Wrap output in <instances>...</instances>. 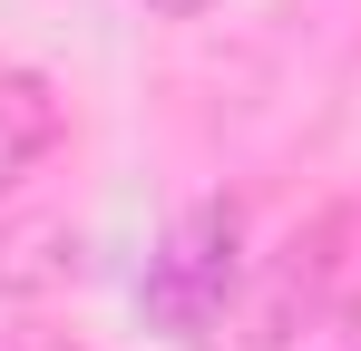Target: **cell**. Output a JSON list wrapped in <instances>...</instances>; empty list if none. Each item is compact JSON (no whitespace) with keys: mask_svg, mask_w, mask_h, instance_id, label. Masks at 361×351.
I'll use <instances>...</instances> for the list:
<instances>
[{"mask_svg":"<svg viewBox=\"0 0 361 351\" xmlns=\"http://www.w3.org/2000/svg\"><path fill=\"white\" fill-rule=\"evenodd\" d=\"M244 225L235 205H195L176 234H166V254L147 264V322L166 332V342H215V322H225V302L244 283Z\"/></svg>","mask_w":361,"mask_h":351,"instance_id":"1","label":"cell"},{"mask_svg":"<svg viewBox=\"0 0 361 351\" xmlns=\"http://www.w3.org/2000/svg\"><path fill=\"white\" fill-rule=\"evenodd\" d=\"M332 244H342V225H312V234L283 244L274 283H264V302H254V342L264 351H283L293 332H322V322H332V264H342Z\"/></svg>","mask_w":361,"mask_h":351,"instance_id":"2","label":"cell"},{"mask_svg":"<svg viewBox=\"0 0 361 351\" xmlns=\"http://www.w3.org/2000/svg\"><path fill=\"white\" fill-rule=\"evenodd\" d=\"M88 273V244L68 215H0V302H39Z\"/></svg>","mask_w":361,"mask_h":351,"instance_id":"3","label":"cell"},{"mask_svg":"<svg viewBox=\"0 0 361 351\" xmlns=\"http://www.w3.org/2000/svg\"><path fill=\"white\" fill-rule=\"evenodd\" d=\"M59 137H68L59 88H49L39 68H0V195H10L20 176L39 166V156H49Z\"/></svg>","mask_w":361,"mask_h":351,"instance_id":"4","label":"cell"},{"mask_svg":"<svg viewBox=\"0 0 361 351\" xmlns=\"http://www.w3.org/2000/svg\"><path fill=\"white\" fill-rule=\"evenodd\" d=\"M322 351H361V292L332 312V322H322Z\"/></svg>","mask_w":361,"mask_h":351,"instance_id":"5","label":"cell"},{"mask_svg":"<svg viewBox=\"0 0 361 351\" xmlns=\"http://www.w3.org/2000/svg\"><path fill=\"white\" fill-rule=\"evenodd\" d=\"M0 351H88V342H68V332H49V322H30V332H10Z\"/></svg>","mask_w":361,"mask_h":351,"instance_id":"6","label":"cell"},{"mask_svg":"<svg viewBox=\"0 0 361 351\" xmlns=\"http://www.w3.org/2000/svg\"><path fill=\"white\" fill-rule=\"evenodd\" d=\"M147 20H205V10H225V0H137Z\"/></svg>","mask_w":361,"mask_h":351,"instance_id":"7","label":"cell"}]
</instances>
